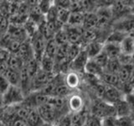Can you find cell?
I'll return each instance as SVG.
<instances>
[{
  "label": "cell",
  "instance_id": "cell-1",
  "mask_svg": "<svg viewBox=\"0 0 134 126\" xmlns=\"http://www.w3.org/2000/svg\"><path fill=\"white\" fill-rule=\"evenodd\" d=\"M91 114L100 119H106L108 117H116L113 105L107 103L100 98L95 99L91 105Z\"/></svg>",
  "mask_w": 134,
  "mask_h": 126
},
{
  "label": "cell",
  "instance_id": "cell-2",
  "mask_svg": "<svg viewBox=\"0 0 134 126\" xmlns=\"http://www.w3.org/2000/svg\"><path fill=\"white\" fill-rule=\"evenodd\" d=\"M25 99V95L19 87L10 86L9 88L3 94V105L5 108L14 107L22 104Z\"/></svg>",
  "mask_w": 134,
  "mask_h": 126
},
{
  "label": "cell",
  "instance_id": "cell-3",
  "mask_svg": "<svg viewBox=\"0 0 134 126\" xmlns=\"http://www.w3.org/2000/svg\"><path fill=\"white\" fill-rule=\"evenodd\" d=\"M55 73L46 72L42 69H40L31 80L30 93L34 92L41 91L45 86H47L52 81L54 77H55Z\"/></svg>",
  "mask_w": 134,
  "mask_h": 126
},
{
  "label": "cell",
  "instance_id": "cell-4",
  "mask_svg": "<svg viewBox=\"0 0 134 126\" xmlns=\"http://www.w3.org/2000/svg\"><path fill=\"white\" fill-rule=\"evenodd\" d=\"M37 110L40 113V114L42 119H43L44 123L52 124L54 125L57 123V121L62 117L57 109L52 104L49 103L37 108Z\"/></svg>",
  "mask_w": 134,
  "mask_h": 126
},
{
  "label": "cell",
  "instance_id": "cell-5",
  "mask_svg": "<svg viewBox=\"0 0 134 126\" xmlns=\"http://www.w3.org/2000/svg\"><path fill=\"white\" fill-rule=\"evenodd\" d=\"M30 44L34 51V55H35V58L40 61L44 54L47 40L39 31H37L30 38Z\"/></svg>",
  "mask_w": 134,
  "mask_h": 126
},
{
  "label": "cell",
  "instance_id": "cell-6",
  "mask_svg": "<svg viewBox=\"0 0 134 126\" xmlns=\"http://www.w3.org/2000/svg\"><path fill=\"white\" fill-rule=\"evenodd\" d=\"M114 31H118L126 35H131L134 32V16L131 14L120 19L113 24Z\"/></svg>",
  "mask_w": 134,
  "mask_h": 126
},
{
  "label": "cell",
  "instance_id": "cell-7",
  "mask_svg": "<svg viewBox=\"0 0 134 126\" xmlns=\"http://www.w3.org/2000/svg\"><path fill=\"white\" fill-rule=\"evenodd\" d=\"M64 29L66 32L68 41L71 45H81L83 44V31L84 29L82 27H75V26H68L65 25ZM83 47V46H82Z\"/></svg>",
  "mask_w": 134,
  "mask_h": 126
},
{
  "label": "cell",
  "instance_id": "cell-8",
  "mask_svg": "<svg viewBox=\"0 0 134 126\" xmlns=\"http://www.w3.org/2000/svg\"><path fill=\"white\" fill-rule=\"evenodd\" d=\"M122 98H124V94L119 88L105 84V90L100 99L106 101L107 103L110 104H113Z\"/></svg>",
  "mask_w": 134,
  "mask_h": 126
},
{
  "label": "cell",
  "instance_id": "cell-9",
  "mask_svg": "<svg viewBox=\"0 0 134 126\" xmlns=\"http://www.w3.org/2000/svg\"><path fill=\"white\" fill-rule=\"evenodd\" d=\"M88 61H89V57H88L86 50L82 49L81 51L77 56V57L70 63V71H75L77 73L80 72V71H85V67Z\"/></svg>",
  "mask_w": 134,
  "mask_h": 126
},
{
  "label": "cell",
  "instance_id": "cell-10",
  "mask_svg": "<svg viewBox=\"0 0 134 126\" xmlns=\"http://www.w3.org/2000/svg\"><path fill=\"white\" fill-rule=\"evenodd\" d=\"M112 105L113 108H114L115 115L116 118L132 115V109L130 108L129 104L127 103V101L125 100V98L118 100Z\"/></svg>",
  "mask_w": 134,
  "mask_h": 126
},
{
  "label": "cell",
  "instance_id": "cell-11",
  "mask_svg": "<svg viewBox=\"0 0 134 126\" xmlns=\"http://www.w3.org/2000/svg\"><path fill=\"white\" fill-rule=\"evenodd\" d=\"M68 107L70 113H77L84 109V101L81 95L73 93L68 97Z\"/></svg>",
  "mask_w": 134,
  "mask_h": 126
},
{
  "label": "cell",
  "instance_id": "cell-12",
  "mask_svg": "<svg viewBox=\"0 0 134 126\" xmlns=\"http://www.w3.org/2000/svg\"><path fill=\"white\" fill-rule=\"evenodd\" d=\"M99 79L102 81V83L106 84V85L117 87V88H119L120 90L121 89L122 83L121 82L120 79L118 77V75H117V74L110 73V72H107V71H104Z\"/></svg>",
  "mask_w": 134,
  "mask_h": 126
},
{
  "label": "cell",
  "instance_id": "cell-13",
  "mask_svg": "<svg viewBox=\"0 0 134 126\" xmlns=\"http://www.w3.org/2000/svg\"><path fill=\"white\" fill-rule=\"evenodd\" d=\"M103 51L107 55L109 59H116L121 54V45L113 42H104Z\"/></svg>",
  "mask_w": 134,
  "mask_h": 126
},
{
  "label": "cell",
  "instance_id": "cell-14",
  "mask_svg": "<svg viewBox=\"0 0 134 126\" xmlns=\"http://www.w3.org/2000/svg\"><path fill=\"white\" fill-rule=\"evenodd\" d=\"M104 43H100L99 41H94L85 45L83 49L86 50L88 57L90 59H94L96 56L102 51Z\"/></svg>",
  "mask_w": 134,
  "mask_h": 126
},
{
  "label": "cell",
  "instance_id": "cell-15",
  "mask_svg": "<svg viewBox=\"0 0 134 126\" xmlns=\"http://www.w3.org/2000/svg\"><path fill=\"white\" fill-rule=\"evenodd\" d=\"M85 71L86 73H87L88 75L91 76V77H96L99 79L100 77V76L104 72V70L96 64L93 59H90V60L88 61V62L86 63L85 71Z\"/></svg>",
  "mask_w": 134,
  "mask_h": 126
},
{
  "label": "cell",
  "instance_id": "cell-16",
  "mask_svg": "<svg viewBox=\"0 0 134 126\" xmlns=\"http://www.w3.org/2000/svg\"><path fill=\"white\" fill-rule=\"evenodd\" d=\"M121 52L127 56L134 55V38L131 35H127L121 42Z\"/></svg>",
  "mask_w": 134,
  "mask_h": 126
},
{
  "label": "cell",
  "instance_id": "cell-17",
  "mask_svg": "<svg viewBox=\"0 0 134 126\" xmlns=\"http://www.w3.org/2000/svg\"><path fill=\"white\" fill-rule=\"evenodd\" d=\"M84 29H97L98 28V17L96 13H86L85 19L82 25Z\"/></svg>",
  "mask_w": 134,
  "mask_h": 126
},
{
  "label": "cell",
  "instance_id": "cell-18",
  "mask_svg": "<svg viewBox=\"0 0 134 126\" xmlns=\"http://www.w3.org/2000/svg\"><path fill=\"white\" fill-rule=\"evenodd\" d=\"M80 82H81L80 76L75 71H70L68 73L65 75V83L71 90L78 87L80 85Z\"/></svg>",
  "mask_w": 134,
  "mask_h": 126
},
{
  "label": "cell",
  "instance_id": "cell-19",
  "mask_svg": "<svg viewBox=\"0 0 134 126\" xmlns=\"http://www.w3.org/2000/svg\"><path fill=\"white\" fill-rule=\"evenodd\" d=\"M86 13L82 12H70V15L66 25L68 26L82 27Z\"/></svg>",
  "mask_w": 134,
  "mask_h": 126
},
{
  "label": "cell",
  "instance_id": "cell-20",
  "mask_svg": "<svg viewBox=\"0 0 134 126\" xmlns=\"http://www.w3.org/2000/svg\"><path fill=\"white\" fill-rule=\"evenodd\" d=\"M40 69L46 71V72L54 73V70H55V61H54V59L44 55L40 61Z\"/></svg>",
  "mask_w": 134,
  "mask_h": 126
},
{
  "label": "cell",
  "instance_id": "cell-21",
  "mask_svg": "<svg viewBox=\"0 0 134 126\" xmlns=\"http://www.w3.org/2000/svg\"><path fill=\"white\" fill-rule=\"evenodd\" d=\"M28 126H42L44 122L41 118L37 108H32L26 119Z\"/></svg>",
  "mask_w": 134,
  "mask_h": 126
},
{
  "label": "cell",
  "instance_id": "cell-22",
  "mask_svg": "<svg viewBox=\"0 0 134 126\" xmlns=\"http://www.w3.org/2000/svg\"><path fill=\"white\" fill-rule=\"evenodd\" d=\"M134 71V65L130 64V65H125L121 66L120 71H118V77L120 79V81L121 83H126L129 81L130 77Z\"/></svg>",
  "mask_w": 134,
  "mask_h": 126
},
{
  "label": "cell",
  "instance_id": "cell-23",
  "mask_svg": "<svg viewBox=\"0 0 134 126\" xmlns=\"http://www.w3.org/2000/svg\"><path fill=\"white\" fill-rule=\"evenodd\" d=\"M3 76L10 83L11 86L19 87L20 85V71H17L14 70H12L10 68H8L6 71L4 72Z\"/></svg>",
  "mask_w": 134,
  "mask_h": 126
},
{
  "label": "cell",
  "instance_id": "cell-24",
  "mask_svg": "<svg viewBox=\"0 0 134 126\" xmlns=\"http://www.w3.org/2000/svg\"><path fill=\"white\" fill-rule=\"evenodd\" d=\"M71 90L70 88L67 87L65 83V81L58 84L57 87L54 88V90L52 93L51 97H59V98H68L71 95Z\"/></svg>",
  "mask_w": 134,
  "mask_h": 126
},
{
  "label": "cell",
  "instance_id": "cell-25",
  "mask_svg": "<svg viewBox=\"0 0 134 126\" xmlns=\"http://www.w3.org/2000/svg\"><path fill=\"white\" fill-rule=\"evenodd\" d=\"M24 64L22 61V60H21V59L14 53H11L9 58H8V68L17 71H20L21 69L24 67Z\"/></svg>",
  "mask_w": 134,
  "mask_h": 126
},
{
  "label": "cell",
  "instance_id": "cell-26",
  "mask_svg": "<svg viewBox=\"0 0 134 126\" xmlns=\"http://www.w3.org/2000/svg\"><path fill=\"white\" fill-rule=\"evenodd\" d=\"M59 49V45L54 39H51L47 41L46 47L44 50V56H47L50 58L54 59L56 56V54Z\"/></svg>",
  "mask_w": 134,
  "mask_h": 126
},
{
  "label": "cell",
  "instance_id": "cell-27",
  "mask_svg": "<svg viewBox=\"0 0 134 126\" xmlns=\"http://www.w3.org/2000/svg\"><path fill=\"white\" fill-rule=\"evenodd\" d=\"M98 30L97 29H84L83 31V44L87 45L91 43V42H94V41H98L97 38H98ZM85 47V46H84Z\"/></svg>",
  "mask_w": 134,
  "mask_h": 126
},
{
  "label": "cell",
  "instance_id": "cell-28",
  "mask_svg": "<svg viewBox=\"0 0 134 126\" xmlns=\"http://www.w3.org/2000/svg\"><path fill=\"white\" fill-rule=\"evenodd\" d=\"M82 49H83V47L81 45L70 44V47H69V50H68V54H67L66 61L70 63H70L77 57V56L79 55V53L81 51Z\"/></svg>",
  "mask_w": 134,
  "mask_h": 126
},
{
  "label": "cell",
  "instance_id": "cell-29",
  "mask_svg": "<svg viewBox=\"0 0 134 126\" xmlns=\"http://www.w3.org/2000/svg\"><path fill=\"white\" fill-rule=\"evenodd\" d=\"M121 67V64L119 61L118 58L116 59H110L108 61V64L107 67L105 68L104 71H107V72H110V73H114L117 74L118 71H120Z\"/></svg>",
  "mask_w": 134,
  "mask_h": 126
},
{
  "label": "cell",
  "instance_id": "cell-30",
  "mask_svg": "<svg viewBox=\"0 0 134 126\" xmlns=\"http://www.w3.org/2000/svg\"><path fill=\"white\" fill-rule=\"evenodd\" d=\"M93 60L96 61V63L99 66H100L103 70H105V68L107 67V64H108V61L110 59L108 58L107 56V55L103 51V50H102V51L100 52L98 56H96Z\"/></svg>",
  "mask_w": 134,
  "mask_h": 126
},
{
  "label": "cell",
  "instance_id": "cell-31",
  "mask_svg": "<svg viewBox=\"0 0 134 126\" xmlns=\"http://www.w3.org/2000/svg\"><path fill=\"white\" fill-rule=\"evenodd\" d=\"M54 39L55 40V41L57 42V44L59 45H65V44L69 43L68 37H67L66 32H65L64 28H63L61 30H60V31L57 32L55 34V35H54Z\"/></svg>",
  "mask_w": 134,
  "mask_h": 126
},
{
  "label": "cell",
  "instance_id": "cell-32",
  "mask_svg": "<svg viewBox=\"0 0 134 126\" xmlns=\"http://www.w3.org/2000/svg\"><path fill=\"white\" fill-rule=\"evenodd\" d=\"M116 126H134V120L132 116L126 117H116Z\"/></svg>",
  "mask_w": 134,
  "mask_h": 126
},
{
  "label": "cell",
  "instance_id": "cell-33",
  "mask_svg": "<svg viewBox=\"0 0 134 126\" xmlns=\"http://www.w3.org/2000/svg\"><path fill=\"white\" fill-rule=\"evenodd\" d=\"M54 1H48V0H43V1H38V6H39L40 9L41 10L42 14L44 16L49 12L50 8L53 6Z\"/></svg>",
  "mask_w": 134,
  "mask_h": 126
},
{
  "label": "cell",
  "instance_id": "cell-34",
  "mask_svg": "<svg viewBox=\"0 0 134 126\" xmlns=\"http://www.w3.org/2000/svg\"><path fill=\"white\" fill-rule=\"evenodd\" d=\"M54 126H71V113L62 116Z\"/></svg>",
  "mask_w": 134,
  "mask_h": 126
},
{
  "label": "cell",
  "instance_id": "cell-35",
  "mask_svg": "<svg viewBox=\"0 0 134 126\" xmlns=\"http://www.w3.org/2000/svg\"><path fill=\"white\" fill-rule=\"evenodd\" d=\"M85 124L86 126H102V119L91 115L90 113L86 118Z\"/></svg>",
  "mask_w": 134,
  "mask_h": 126
},
{
  "label": "cell",
  "instance_id": "cell-36",
  "mask_svg": "<svg viewBox=\"0 0 134 126\" xmlns=\"http://www.w3.org/2000/svg\"><path fill=\"white\" fill-rule=\"evenodd\" d=\"M10 83L3 75H0V94H3L10 87Z\"/></svg>",
  "mask_w": 134,
  "mask_h": 126
},
{
  "label": "cell",
  "instance_id": "cell-37",
  "mask_svg": "<svg viewBox=\"0 0 134 126\" xmlns=\"http://www.w3.org/2000/svg\"><path fill=\"white\" fill-rule=\"evenodd\" d=\"M102 126H116V117H108L102 119Z\"/></svg>",
  "mask_w": 134,
  "mask_h": 126
},
{
  "label": "cell",
  "instance_id": "cell-38",
  "mask_svg": "<svg viewBox=\"0 0 134 126\" xmlns=\"http://www.w3.org/2000/svg\"><path fill=\"white\" fill-rule=\"evenodd\" d=\"M124 98L127 101V103L129 104L130 108L132 109V111H134V92L125 95Z\"/></svg>",
  "mask_w": 134,
  "mask_h": 126
},
{
  "label": "cell",
  "instance_id": "cell-39",
  "mask_svg": "<svg viewBox=\"0 0 134 126\" xmlns=\"http://www.w3.org/2000/svg\"><path fill=\"white\" fill-rule=\"evenodd\" d=\"M12 126H28V125H27L26 120L16 117L14 119V122H13Z\"/></svg>",
  "mask_w": 134,
  "mask_h": 126
},
{
  "label": "cell",
  "instance_id": "cell-40",
  "mask_svg": "<svg viewBox=\"0 0 134 126\" xmlns=\"http://www.w3.org/2000/svg\"><path fill=\"white\" fill-rule=\"evenodd\" d=\"M130 85H131V87H132V89H133V92H134V71H133V72L131 76V77H130L129 79V81L127 82Z\"/></svg>",
  "mask_w": 134,
  "mask_h": 126
},
{
  "label": "cell",
  "instance_id": "cell-41",
  "mask_svg": "<svg viewBox=\"0 0 134 126\" xmlns=\"http://www.w3.org/2000/svg\"><path fill=\"white\" fill-rule=\"evenodd\" d=\"M0 108H5L3 105V95L0 94Z\"/></svg>",
  "mask_w": 134,
  "mask_h": 126
},
{
  "label": "cell",
  "instance_id": "cell-42",
  "mask_svg": "<svg viewBox=\"0 0 134 126\" xmlns=\"http://www.w3.org/2000/svg\"><path fill=\"white\" fill-rule=\"evenodd\" d=\"M131 14L134 16V3L132 5V8H131Z\"/></svg>",
  "mask_w": 134,
  "mask_h": 126
},
{
  "label": "cell",
  "instance_id": "cell-43",
  "mask_svg": "<svg viewBox=\"0 0 134 126\" xmlns=\"http://www.w3.org/2000/svg\"><path fill=\"white\" fill-rule=\"evenodd\" d=\"M42 126H54V125L52 124H49V123H44L42 124Z\"/></svg>",
  "mask_w": 134,
  "mask_h": 126
},
{
  "label": "cell",
  "instance_id": "cell-44",
  "mask_svg": "<svg viewBox=\"0 0 134 126\" xmlns=\"http://www.w3.org/2000/svg\"><path fill=\"white\" fill-rule=\"evenodd\" d=\"M4 109H5V108H0V115L3 113V112L4 111Z\"/></svg>",
  "mask_w": 134,
  "mask_h": 126
},
{
  "label": "cell",
  "instance_id": "cell-45",
  "mask_svg": "<svg viewBox=\"0 0 134 126\" xmlns=\"http://www.w3.org/2000/svg\"><path fill=\"white\" fill-rule=\"evenodd\" d=\"M0 126H3V123H2V121H1V119H0Z\"/></svg>",
  "mask_w": 134,
  "mask_h": 126
},
{
  "label": "cell",
  "instance_id": "cell-46",
  "mask_svg": "<svg viewBox=\"0 0 134 126\" xmlns=\"http://www.w3.org/2000/svg\"><path fill=\"white\" fill-rule=\"evenodd\" d=\"M131 116L134 117V111H132V115H131Z\"/></svg>",
  "mask_w": 134,
  "mask_h": 126
},
{
  "label": "cell",
  "instance_id": "cell-47",
  "mask_svg": "<svg viewBox=\"0 0 134 126\" xmlns=\"http://www.w3.org/2000/svg\"><path fill=\"white\" fill-rule=\"evenodd\" d=\"M0 48H2V47H1V43H0Z\"/></svg>",
  "mask_w": 134,
  "mask_h": 126
},
{
  "label": "cell",
  "instance_id": "cell-48",
  "mask_svg": "<svg viewBox=\"0 0 134 126\" xmlns=\"http://www.w3.org/2000/svg\"><path fill=\"white\" fill-rule=\"evenodd\" d=\"M84 126H86V124H84Z\"/></svg>",
  "mask_w": 134,
  "mask_h": 126
},
{
  "label": "cell",
  "instance_id": "cell-49",
  "mask_svg": "<svg viewBox=\"0 0 134 126\" xmlns=\"http://www.w3.org/2000/svg\"></svg>",
  "mask_w": 134,
  "mask_h": 126
}]
</instances>
